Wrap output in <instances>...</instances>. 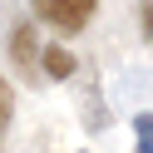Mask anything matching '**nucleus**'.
<instances>
[{"label": "nucleus", "mask_w": 153, "mask_h": 153, "mask_svg": "<svg viewBox=\"0 0 153 153\" xmlns=\"http://www.w3.org/2000/svg\"><path fill=\"white\" fill-rule=\"evenodd\" d=\"M10 114H15V94H10V84L0 79V133L10 128Z\"/></svg>", "instance_id": "obj_5"}, {"label": "nucleus", "mask_w": 153, "mask_h": 153, "mask_svg": "<svg viewBox=\"0 0 153 153\" xmlns=\"http://www.w3.org/2000/svg\"><path fill=\"white\" fill-rule=\"evenodd\" d=\"M133 143H138V153H153V114L133 119Z\"/></svg>", "instance_id": "obj_3"}, {"label": "nucleus", "mask_w": 153, "mask_h": 153, "mask_svg": "<svg viewBox=\"0 0 153 153\" xmlns=\"http://www.w3.org/2000/svg\"><path fill=\"white\" fill-rule=\"evenodd\" d=\"M40 64H45V74H50V79H69V74H74V54L59 50V45H50Z\"/></svg>", "instance_id": "obj_2"}, {"label": "nucleus", "mask_w": 153, "mask_h": 153, "mask_svg": "<svg viewBox=\"0 0 153 153\" xmlns=\"http://www.w3.org/2000/svg\"><path fill=\"white\" fill-rule=\"evenodd\" d=\"M30 5H35V15H40L45 25H54V30H84L99 0H30Z\"/></svg>", "instance_id": "obj_1"}, {"label": "nucleus", "mask_w": 153, "mask_h": 153, "mask_svg": "<svg viewBox=\"0 0 153 153\" xmlns=\"http://www.w3.org/2000/svg\"><path fill=\"white\" fill-rule=\"evenodd\" d=\"M10 50H15V59H35V30H30V25L15 30V45H10Z\"/></svg>", "instance_id": "obj_4"}, {"label": "nucleus", "mask_w": 153, "mask_h": 153, "mask_svg": "<svg viewBox=\"0 0 153 153\" xmlns=\"http://www.w3.org/2000/svg\"><path fill=\"white\" fill-rule=\"evenodd\" d=\"M138 20H143V35L153 40V0H143V5H138Z\"/></svg>", "instance_id": "obj_6"}]
</instances>
